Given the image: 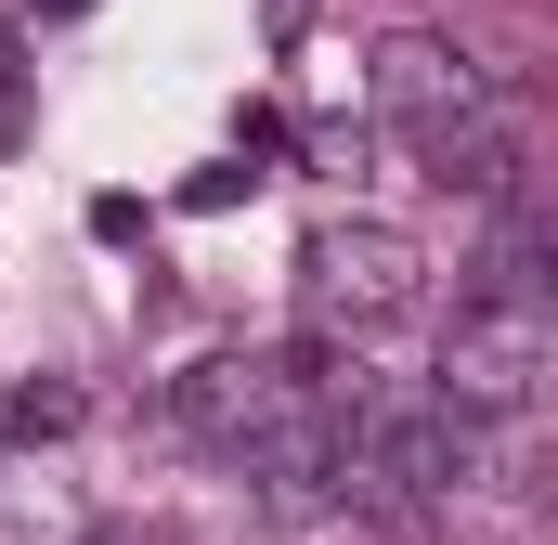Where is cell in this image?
Instances as JSON below:
<instances>
[{"label":"cell","mask_w":558,"mask_h":545,"mask_svg":"<svg viewBox=\"0 0 558 545\" xmlns=\"http://www.w3.org/2000/svg\"><path fill=\"white\" fill-rule=\"evenodd\" d=\"M558 390V325H546V299H468L454 312V338H441V390L428 403H454L468 428H533Z\"/></svg>","instance_id":"obj_1"},{"label":"cell","mask_w":558,"mask_h":545,"mask_svg":"<svg viewBox=\"0 0 558 545\" xmlns=\"http://www.w3.org/2000/svg\"><path fill=\"white\" fill-rule=\"evenodd\" d=\"M312 390H338V377H325V364H286V351H221V364H195V377L169 390V415H182L208 455H247V441H260L286 403H312Z\"/></svg>","instance_id":"obj_3"},{"label":"cell","mask_w":558,"mask_h":545,"mask_svg":"<svg viewBox=\"0 0 558 545\" xmlns=\"http://www.w3.org/2000/svg\"><path fill=\"white\" fill-rule=\"evenodd\" d=\"M377 105H390L403 131H441V118H481L494 78H481V52H454V39L403 26V39H377Z\"/></svg>","instance_id":"obj_4"},{"label":"cell","mask_w":558,"mask_h":545,"mask_svg":"<svg viewBox=\"0 0 558 545\" xmlns=\"http://www.w3.org/2000/svg\"><path fill=\"white\" fill-rule=\"evenodd\" d=\"M416 169L441 182V195H520V131L481 105V118H441V131H416Z\"/></svg>","instance_id":"obj_5"},{"label":"cell","mask_w":558,"mask_h":545,"mask_svg":"<svg viewBox=\"0 0 558 545\" xmlns=\"http://www.w3.org/2000/svg\"><path fill=\"white\" fill-rule=\"evenodd\" d=\"M299 299H312V325L377 338V325H403L428 299V247L403 221H325V234L299 247Z\"/></svg>","instance_id":"obj_2"}]
</instances>
